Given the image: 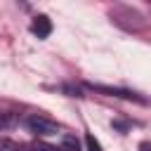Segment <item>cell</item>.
Segmentation results:
<instances>
[{
  "instance_id": "cell-1",
  "label": "cell",
  "mask_w": 151,
  "mask_h": 151,
  "mask_svg": "<svg viewBox=\"0 0 151 151\" xmlns=\"http://www.w3.org/2000/svg\"><path fill=\"white\" fill-rule=\"evenodd\" d=\"M26 125H28V130H31L33 134H42V137H45V134H57V132H59V125H57L54 120L40 116V113L31 116V118L26 120Z\"/></svg>"
},
{
  "instance_id": "cell-2",
  "label": "cell",
  "mask_w": 151,
  "mask_h": 151,
  "mask_svg": "<svg viewBox=\"0 0 151 151\" xmlns=\"http://www.w3.org/2000/svg\"><path fill=\"white\" fill-rule=\"evenodd\" d=\"M94 92H101V94H109V97H120V99H130V101H139L144 104V99L137 94V92H130V90H120V87H106V85H90Z\"/></svg>"
},
{
  "instance_id": "cell-3",
  "label": "cell",
  "mask_w": 151,
  "mask_h": 151,
  "mask_svg": "<svg viewBox=\"0 0 151 151\" xmlns=\"http://www.w3.org/2000/svg\"><path fill=\"white\" fill-rule=\"evenodd\" d=\"M31 31H33L38 38H47V35L52 33V24H50V19H47L45 14H40V17H35V21H33Z\"/></svg>"
},
{
  "instance_id": "cell-4",
  "label": "cell",
  "mask_w": 151,
  "mask_h": 151,
  "mask_svg": "<svg viewBox=\"0 0 151 151\" xmlns=\"http://www.w3.org/2000/svg\"><path fill=\"white\" fill-rule=\"evenodd\" d=\"M0 151H26V146L19 144V142H12V139H2L0 142Z\"/></svg>"
},
{
  "instance_id": "cell-5",
  "label": "cell",
  "mask_w": 151,
  "mask_h": 151,
  "mask_svg": "<svg viewBox=\"0 0 151 151\" xmlns=\"http://www.w3.org/2000/svg\"><path fill=\"white\" fill-rule=\"evenodd\" d=\"M85 142H87V151H104V149H101V144H99L92 134H85Z\"/></svg>"
},
{
  "instance_id": "cell-6",
  "label": "cell",
  "mask_w": 151,
  "mask_h": 151,
  "mask_svg": "<svg viewBox=\"0 0 151 151\" xmlns=\"http://www.w3.org/2000/svg\"><path fill=\"white\" fill-rule=\"evenodd\" d=\"M35 151H64V149H59V146H54V144L40 142V144H35Z\"/></svg>"
},
{
  "instance_id": "cell-7",
  "label": "cell",
  "mask_w": 151,
  "mask_h": 151,
  "mask_svg": "<svg viewBox=\"0 0 151 151\" xmlns=\"http://www.w3.org/2000/svg\"><path fill=\"white\" fill-rule=\"evenodd\" d=\"M64 149H66V151H78V142H76L73 137H66V139H64Z\"/></svg>"
}]
</instances>
